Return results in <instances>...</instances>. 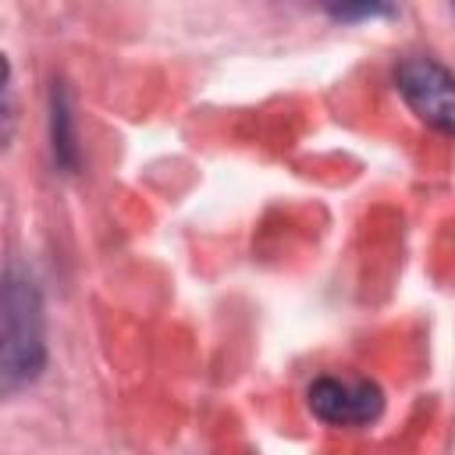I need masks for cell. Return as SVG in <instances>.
Returning a JSON list of instances; mask_svg holds the SVG:
<instances>
[{
	"mask_svg": "<svg viewBox=\"0 0 455 455\" xmlns=\"http://www.w3.org/2000/svg\"><path fill=\"white\" fill-rule=\"evenodd\" d=\"M395 89L423 124L455 139V71L451 68H444L437 57H427V53L405 57L395 68Z\"/></svg>",
	"mask_w": 455,
	"mask_h": 455,
	"instance_id": "cell-2",
	"label": "cell"
},
{
	"mask_svg": "<svg viewBox=\"0 0 455 455\" xmlns=\"http://www.w3.org/2000/svg\"><path fill=\"white\" fill-rule=\"evenodd\" d=\"M327 14L334 18V21H373V18H384V14H391V7H384V4H341V7H327Z\"/></svg>",
	"mask_w": 455,
	"mask_h": 455,
	"instance_id": "cell-5",
	"label": "cell"
},
{
	"mask_svg": "<svg viewBox=\"0 0 455 455\" xmlns=\"http://www.w3.org/2000/svg\"><path fill=\"white\" fill-rule=\"evenodd\" d=\"M50 139H53V160L64 171H75L78 167L75 114H71V96L60 82H53V92H50Z\"/></svg>",
	"mask_w": 455,
	"mask_h": 455,
	"instance_id": "cell-4",
	"label": "cell"
},
{
	"mask_svg": "<svg viewBox=\"0 0 455 455\" xmlns=\"http://www.w3.org/2000/svg\"><path fill=\"white\" fill-rule=\"evenodd\" d=\"M309 412L327 427H366L384 412V391L373 380L316 377L306 391Z\"/></svg>",
	"mask_w": 455,
	"mask_h": 455,
	"instance_id": "cell-3",
	"label": "cell"
},
{
	"mask_svg": "<svg viewBox=\"0 0 455 455\" xmlns=\"http://www.w3.org/2000/svg\"><path fill=\"white\" fill-rule=\"evenodd\" d=\"M46 341H43V295L36 277L11 263L4 277V348H0V384L18 391L43 373Z\"/></svg>",
	"mask_w": 455,
	"mask_h": 455,
	"instance_id": "cell-1",
	"label": "cell"
}]
</instances>
